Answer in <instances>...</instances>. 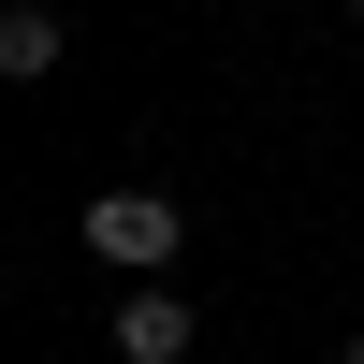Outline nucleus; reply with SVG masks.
I'll list each match as a JSON object with an SVG mask.
<instances>
[{"label":"nucleus","instance_id":"f257e3e1","mask_svg":"<svg viewBox=\"0 0 364 364\" xmlns=\"http://www.w3.org/2000/svg\"><path fill=\"white\" fill-rule=\"evenodd\" d=\"M175 248H190V204L175 190H102L87 204V262H117V277H161Z\"/></svg>","mask_w":364,"mask_h":364},{"label":"nucleus","instance_id":"f03ea898","mask_svg":"<svg viewBox=\"0 0 364 364\" xmlns=\"http://www.w3.org/2000/svg\"><path fill=\"white\" fill-rule=\"evenodd\" d=\"M190 336H204V321H190L175 277H132V291H117V350H132V364H190Z\"/></svg>","mask_w":364,"mask_h":364},{"label":"nucleus","instance_id":"7ed1b4c3","mask_svg":"<svg viewBox=\"0 0 364 364\" xmlns=\"http://www.w3.org/2000/svg\"><path fill=\"white\" fill-rule=\"evenodd\" d=\"M0 73H15V87L58 73V15H44V0H15V15H0Z\"/></svg>","mask_w":364,"mask_h":364},{"label":"nucleus","instance_id":"20e7f679","mask_svg":"<svg viewBox=\"0 0 364 364\" xmlns=\"http://www.w3.org/2000/svg\"><path fill=\"white\" fill-rule=\"evenodd\" d=\"M350 364H364V336H350Z\"/></svg>","mask_w":364,"mask_h":364},{"label":"nucleus","instance_id":"39448f33","mask_svg":"<svg viewBox=\"0 0 364 364\" xmlns=\"http://www.w3.org/2000/svg\"><path fill=\"white\" fill-rule=\"evenodd\" d=\"M350 15H364V0H350Z\"/></svg>","mask_w":364,"mask_h":364}]
</instances>
